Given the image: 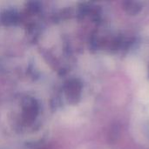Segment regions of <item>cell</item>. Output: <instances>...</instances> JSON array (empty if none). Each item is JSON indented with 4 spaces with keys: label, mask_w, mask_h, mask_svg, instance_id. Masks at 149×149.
<instances>
[{
    "label": "cell",
    "mask_w": 149,
    "mask_h": 149,
    "mask_svg": "<svg viewBox=\"0 0 149 149\" xmlns=\"http://www.w3.org/2000/svg\"><path fill=\"white\" fill-rule=\"evenodd\" d=\"M128 72L130 75L136 79H141L145 75V68L143 65L136 60L131 61L128 64Z\"/></svg>",
    "instance_id": "6da1fadb"
},
{
    "label": "cell",
    "mask_w": 149,
    "mask_h": 149,
    "mask_svg": "<svg viewBox=\"0 0 149 149\" xmlns=\"http://www.w3.org/2000/svg\"><path fill=\"white\" fill-rule=\"evenodd\" d=\"M138 97L142 103H149V85H145L140 89Z\"/></svg>",
    "instance_id": "7a4b0ae2"
}]
</instances>
